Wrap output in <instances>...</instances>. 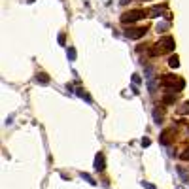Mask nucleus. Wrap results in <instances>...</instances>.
Masks as SVG:
<instances>
[{
	"instance_id": "f257e3e1",
	"label": "nucleus",
	"mask_w": 189,
	"mask_h": 189,
	"mask_svg": "<svg viewBox=\"0 0 189 189\" xmlns=\"http://www.w3.org/2000/svg\"><path fill=\"white\" fill-rule=\"evenodd\" d=\"M161 85H163V89H166L168 93H176V91H180V89H184V80L181 78H178V76H165L161 80Z\"/></svg>"
},
{
	"instance_id": "f03ea898",
	"label": "nucleus",
	"mask_w": 189,
	"mask_h": 189,
	"mask_svg": "<svg viewBox=\"0 0 189 189\" xmlns=\"http://www.w3.org/2000/svg\"><path fill=\"white\" fill-rule=\"evenodd\" d=\"M146 15H148V12H146V10H131V12H127V13H123V15H121V23H125V25L136 23V21L144 19Z\"/></svg>"
},
{
	"instance_id": "7ed1b4c3",
	"label": "nucleus",
	"mask_w": 189,
	"mask_h": 189,
	"mask_svg": "<svg viewBox=\"0 0 189 189\" xmlns=\"http://www.w3.org/2000/svg\"><path fill=\"white\" fill-rule=\"evenodd\" d=\"M172 49H174V40H172V36H165V40L157 45L155 51H151V55H159L161 51H172Z\"/></svg>"
},
{
	"instance_id": "20e7f679",
	"label": "nucleus",
	"mask_w": 189,
	"mask_h": 189,
	"mask_svg": "<svg viewBox=\"0 0 189 189\" xmlns=\"http://www.w3.org/2000/svg\"><path fill=\"white\" fill-rule=\"evenodd\" d=\"M125 34H127V38H129V40H138V38H142L144 34H148V27H140V28H127V30H125Z\"/></svg>"
},
{
	"instance_id": "39448f33",
	"label": "nucleus",
	"mask_w": 189,
	"mask_h": 189,
	"mask_svg": "<svg viewBox=\"0 0 189 189\" xmlns=\"http://www.w3.org/2000/svg\"><path fill=\"white\" fill-rule=\"evenodd\" d=\"M172 134H174V129H168V131H165V133H161V138H159V140H161V144H163V146H168Z\"/></svg>"
},
{
	"instance_id": "423d86ee",
	"label": "nucleus",
	"mask_w": 189,
	"mask_h": 189,
	"mask_svg": "<svg viewBox=\"0 0 189 189\" xmlns=\"http://www.w3.org/2000/svg\"><path fill=\"white\" fill-rule=\"evenodd\" d=\"M95 168H97L98 172L104 170V155H102V153H97V157H95Z\"/></svg>"
},
{
	"instance_id": "0eeeda50",
	"label": "nucleus",
	"mask_w": 189,
	"mask_h": 189,
	"mask_svg": "<svg viewBox=\"0 0 189 189\" xmlns=\"http://www.w3.org/2000/svg\"><path fill=\"white\" fill-rule=\"evenodd\" d=\"M153 119H155L157 125H163V113H161V110H159V108L153 110Z\"/></svg>"
},
{
	"instance_id": "6e6552de",
	"label": "nucleus",
	"mask_w": 189,
	"mask_h": 189,
	"mask_svg": "<svg viewBox=\"0 0 189 189\" xmlns=\"http://www.w3.org/2000/svg\"><path fill=\"white\" fill-rule=\"evenodd\" d=\"M168 66H170V68H178V66H180V59H178V55H172L168 59Z\"/></svg>"
},
{
	"instance_id": "1a4fd4ad",
	"label": "nucleus",
	"mask_w": 189,
	"mask_h": 189,
	"mask_svg": "<svg viewBox=\"0 0 189 189\" xmlns=\"http://www.w3.org/2000/svg\"><path fill=\"white\" fill-rule=\"evenodd\" d=\"M178 113H180V115H187L189 113V102H184V104L180 106V110H178Z\"/></svg>"
},
{
	"instance_id": "9d476101",
	"label": "nucleus",
	"mask_w": 189,
	"mask_h": 189,
	"mask_svg": "<svg viewBox=\"0 0 189 189\" xmlns=\"http://www.w3.org/2000/svg\"><path fill=\"white\" fill-rule=\"evenodd\" d=\"M174 100H176V95H174V93H168L165 97V104H172Z\"/></svg>"
},
{
	"instance_id": "9b49d317",
	"label": "nucleus",
	"mask_w": 189,
	"mask_h": 189,
	"mask_svg": "<svg viewBox=\"0 0 189 189\" xmlns=\"http://www.w3.org/2000/svg\"><path fill=\"white\" fill-rule=\"evenodd\" d=\"M36 80H38V83H47V81H49V78L47 76H45V74H38V76H36Z\"/></svg>"
},
{
	"instance_id": "f8f14e48",
	"label": "nucleus",
	"mask_w": 189,
	"mask_h": 189,
	"mask_svg": "<svg viewBox=\"0 0 189 189\" xmlns=\"http://www.w3.org/2000/svg\"><path fill=\"white\" fill-rule=\"evenodd\" d=\"M78 95H80V97H81V98H83V100H87V102H91V97H89V95H87V93H85V91H81V89H78Z\"/></svg>"
},
{
	"instance_id": "ddd939ff",
	"label": "nucleus",
	"mask_w": 189,
	"mask_h": 189,
	"mask_svg": "<svg viewBox=\"0 0 189 189\" xmlns=\"http://www.w3.org/2000/svg\"><path fill=\"white\" fill-rule=\"evenodd\" d=\"M81 178H83V180H87V181H89V184H91V185H97V181L93 180V178H91V176H89V174H85V172H81Z\"/></svg>"
},
{
	"instance_id": "4468645a",
	"label": "nucleus",
	"mask_w": 189,
	"mask_h": 189,
	"mask_svg": "<svg viewBox=\"0 0 189 189\" xmlns=\"http://www.w3.org/2000/svg\"><path fill=\"white\" fill-rule=\"evenodd\" d=\"M159 13H163V6H157V8H155V10L151 12V15H153V17H157Z\"/></svg>"
},
{
	"instance_id": "2eb2a0df",
	"label": "nucleus",
	"mask_w": 189,
	"mask_h": 189,
	"mask_svg": "<svg viewBox=\"0 0 189 189\" xmlns=\"http://www.w3.org/2000/svg\"><path fill=\"white\" fill-rule=\"evenodd\" d=\"M180 157H181V159H184V161H189V148H187V149H184Z\"/></svg>"
},
{
	"instance_id": "dca6fc26",
	"label": "nucleus",
	"mask_w": 189,
	"mask_h": 189,
	"mask_svg": "<svg viewBox=\"0 0 189 189\" xmlns=\"http://www.w3.org/2000/svg\"><path fill=\"white\" fill-rule=\"evenodd\" d=\"M133 81H134L136 85H140V83H142V80H140V76H138V74H133Z\"/></svg>"
},
{
	"instance_id": "f3484780",
	"label": "nucleus",
	"mask_w": 189,
	"mask_h": 189,
	"mask_svg": "<svg viewBox=\"0 0 189 189\" xmlns=\"http://www.w3.org/2000/svg\"><path fill=\"white\" fill-rule=\"evenodd\" d=\"M68 59H70V60H72V59H76V51H74L72 47L68 49Z\"/></svg>"
},
{
	"instance_id": "a211bd4d",
	"label": "nucleus",
	"mask_w": 189,
	"mask_h": 189,
	"mask_svg": "<svg viewBox=\"0 0 189 189\" xmlns=\"http://www.w3.org/2000/svg\"><path fill=\"white\" fill-rule=\"evenodd\" d=\"M142 146H144V148H146V146H149V138H144V140H142Z\"/></svg>"
},
{
	"instance_id": "6ab92c4d",
	"label": "nucleus",
	"mask_w": 189,
	"mask_h": 189,
	"mask_svg": "<svg viewBox=\"0 0 189 189\" xmlns=\"http://www.w3.org/2000/svg\"><path fill=\"white\" fill-rule=\"evenodd\" d=\"M144 187H146V189H155V187H153L151 184H144Z\"/></svg>"
}]
</instances>
